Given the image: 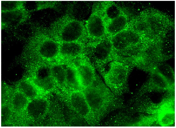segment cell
Instances as JSON below:
<instances>
[{
  "instance_id": "obj_16",
  "label": "cell",
  "mask_w": 176,
  "mask_h": 128,
  "mask_svg": "<svg viewBox=\"0 0 176 128\" xmlns=\"http://www.w3.org/2000/svg\"><path fill=\"white\" fill-rule=\"evenodd\" d=\"M48 106V103L46 99L37 97L30 101L25 110L30 117L37 119L45 114Z\"/></svg>"
},
{
  "instance_id": "obj_23",
  "label": "cell",
  "mask_w": 176,
  "mask_h": 128,
  "mask_svg": "<svg viewBox=\"0 0 176 128\" xmlns=\"http://www.w3.org/2000/svg\"><path fill=\"white\" fill-rule=\"evenodd\" d=\"M30 100L23 94L17 90L13 93L11 96V108L15 112L21 113L25 110Z\"/></svg>"
},
{
  "instance_id": "obj_1",
  "label": "cell",
  "mask_w": 176,
  "mask_h": 128,
  "mask_svg": "<svg viewBox=\"0 0 176 128\" xmlns=\"http://www.w3.org/2000/svg\"><path fill=\"white\" fill-rule=\"evenodd\" d=\"M110 38L114 60L129 65L144 51L156 39L148 38L128 26Z\"/></svg>"
},
{
  "instance_id": "obj_3",
  "label": "cell",
  "mask_w": 176,
  "mask_h": 128,
  "mask_svg": "<svg viewBox=\"0 0 176 128\" xmlns=\"http://www.w3.org/2000/svg\"><path fill=\"white\" fill-rule=\"evenodd\" d=\"M82 91L97 122L119 104L117 96L97 75L93 83Z\"/></svg>"
},
{
  "instance_id": "obj_6",
  "label": "cell",
  "mask_w": 176,
  "mask_h": 128,
  "mask_svg": "<svg viewBox=\"0 0 176 128\" xmlns=\"http://www.w3.org/2000/svg\"><path fill=\"white\" fill-rule=\"evenodd\" d=\"M132 66L116 60L110 63L105 71L103 78L105 83L116 96H119L128 90V79Z\"/></svg>"
},
{
  "instance_id": "obj_11",
  "label": "cell",
  "mask_w": 176,
  "mask_h": 128,
  "mask_svg": "<svg viewBox=\"0 0 176 128\" xmlns=\"http://www.w3.org/2000/svg\"><path fill=\"white\" fill-rule=\"evenodd\" d=\"M156 66L149 71L150 72L149 78L140 89V93L153 91H171L175 87L159 71Z\"/></svg>"
},
{
  "instance_id": "obj_8",
  "label": "cell",
  "mask_w": 176,
  "mask_h": 128,
  "mask_svg": "<svg viewBox=\"0 0 176 128\" xmlns=\"http://www.w3.org/2000/svg\"><path fill=\"white\" fill-rule=\"evenodd\" d=\"M85 27L87 35L92 39L99 40L107 36L103 15L102 1L93 2L91 13Z\"/></svg>"
},
{
  "instance_id": "obj_14",
  "label": "cell",
  "mask_w": 176,
  "mask_h": 128,
  "mask_svg": "<svg viewBox=\"0 0 176 128\" xmlns=\"http://www.w3.org/2000/svg\"><path fill=\"white\" fill-rule=\"evenodd\" d=\"M59 43V57L67 60H74L81 56L84 50V46L81 42Z\"/></svg>"
},
{
  "instance_id": "obj_5",
  "label": "cell",
  "mask_w": 176,
  "mask_h": 128,
  "mask_svg": "<svg viewBox=\"0 0 176 128\" xmlns=\"http://www.w3.org/2000/svg\"><path fill=\"white\" fill-rule=\"evenodd\" d=\"M50 31L59 42H79L87 35L83 21L76 19L66 13L51 25Z\"/></svg>"
},
{
  "instance_id": "obj_4",
  "label": "cell",
  "mask_w": 176,
  "mask_h": 128,
  "mask_svg": "<svg viewBox=\"0 0 176 128\" xmlns=\"http://www.w3.org/2000/svg\"><path fill=\"white\" fill-rule=\"evenodd\" d=\"M174 54V40L170 38L167 34L155 39L144 51L131 61L130 65L149 71Z\"/></svg>"
},
{
  "instance_id": "obj_2",
  "label": "cell",
  "mask_w": 176,
  "mask_h": 128,
  "mask_svg": "<svg viewBox=\"0 0 176 128\" xmlns=\"http://www.w3.org/2000/svg\"><path fill=\"white\" fill-rule=\"evenodd\" d=\"M128 26L148 38L153 39L174 30L175 22L165 13L149 8L143 10L129 21Z\"/></svg>"
},
{
  "instance_id": "obj_26",
  "label": "cell",
  "mask_w": 176,
  "mask_h": 128,
  "mask_svg": "<svg viewBox=\"0 0 176 128\" xmlns=\"http://www.w3.org/2000/svg\"><path fill=\"white\" fill-rule=\"evenodd\" d=\"M156 66L159 71L166 78L171 85L175 87V75L171 67L167 64L161 63L158 64Z\"/></svg>"
},
{
  "instance_id": "obj_22",
  "label": "cell",
  "mask_w": 176,
  "mask_h": 128,
  "mask_svg": "<svg viewBox=\"0 0 176 128\" xmlns=\"http://www.w3.org/2000/svg\"><path fill=\"white\" fill-rule=\"evenodd\" d=\"M66 64L56 63L52 65L50 68L51 75L57 85L62 88H66Z\"/></svg>"
},
{
  "instance_id": "obj_12",
  "label": "cell",
  "mask_w": 176,
  "mask_h": 128,
  "mask_svg": "<svg viewBox=\"0 0 176 128\" xmlns=\"http://www.w3.org/2000/svg\"><path fill=\"white\" fill-rule=\"evenodd\" d=\"M74 60L73 63L76 67L83 90L93 83L97 74L93 65L86 58H80V57Z\"/></svg>"
},
{
  "instance_id": "obj_15",
  "label": "cell",
  "mask_w": 176,
  "mask_h": 128,
  "mask_svg": "<svg viewBox=\"0 0 176 128\" xmlns=\"http://www.w3.org/2000/svg\"><path fill=\"white\" fill-rule=\"evenodd\" d=\"M92 2L88 1H72L68 6L66 13L73 18L83 21L92 10Z\"/></svg>"
},
{
  "instance_id": "obj_21",
  "label": "cell",
  "mask_w": 176,
  "mask_h": 128,
  "mask_svg": "<svg viewBox=\"0 0 176 128\" xmlns=\"http://www.w3.org/2000/svg\"><path fill=\"white\" fill-rule=\"evenodd\" d=\"M39 90L48 92L54 90L57 84L51 74L45 76H36L31 80Z\"/></svg>"
},
{
  "instance_id": "obj_10",
  "label": "cell",
  "mask_w": 176,
  "mask_h": 128,
  "mask_svg": "<svg viewBox=\"0 0 176 128\" xmlns=\"http://www.w3.org/2000/svg\"><path fill=\"white\" fill-rule=\"evenodd\" d=\"M92 44L90 56L97 66H102L114 60V52L110 37L98 40Z\"/></svg>"
},
{
  "instance_id": "obj_13",
  "label": "cell",
  "mask_w": 176,
  "mask_h": 128,
  "mask_svg": "<svg viewBox=\"0 0 176 128\" xmlns=\"http://www.w3.org/2000/svg\"><path fill=\"white\" fill-rule=\"evenodd\" d=\"M2 30L17 27L29 19L30 12L25 8L9 11L1 12Z\"/></svg>"
},
{
  "instance_id": "obj_25",
  "label": "cell",
  "mask_w": 176,
  "mask_h": 128,
  "mask_svg": "<svg viewBox=\"0 0 176 128\" xmlns=\"http://www.w3.org/2000/svg\"><path fill=\"white\" fill-rule=\"evenodd\" d=\"M25 1H1V12L16 10L25 7Z\"/></svg>"
},
{
  "instance_id": "obj_18",
  "label": "cell",
  "mask_w": 176,
  "mask_h": 128,
  "mask_svg": "<svg viewBox=\"0 0 176 128\" xmlns=\"http://www.w3.org/2000/svg\"><path fill=\"white\" fill-rule=\"evenodd\" d=\"M129 21L128 15L124 11L119 16L106 24L107 36L110 37L123 30L127 27Z\"/></svg>"
},
{
  "instance_id": "obj_9",
  "label": "cell",
  "mask_w": 176,
  "mask_h": 128,
  "mask_svg": "<svg viewBox=\"0 0 176 128\" xmlns=\"http://www.w3.org/2000/svg\"><path fill=\"white\" fill-rule=\"evenodd\" d=\"M67 99L72 109L88 124L97 122L82 91H69Z\"/></svg>"
},
{
  "instance_id": "obj_17",
  "label": "cell",
  "mask_w": 176,
  "mask_h": 128,
  "mask_svg": "<svg viewBox=\"0 0 176 128\" xmlns=\"http://www.w3.org/2000/svg\"><path fill=\"white\" fill-rule=\"evenodd\" d=\"M162 105L158 111L157 119L162 127H168L173 124L175 121L174 106L172 100L168 101Z\"/></svg>"
},
{
  "instance_id": "obj_28",
  "label": "cell",
  "mask_w": 176,
  "mask_h": 128,
  "mask_svg": "<svg viewBox=\"0 0 176 128\" xmlns=\"http://www.w3.org/2000/svg\"><path fill=\"white\" fill-rule=\"evenodd\" d=\"M12 115V111L10 107L4 105L1 107V124H4L10 119Z\"/></svg>"
},
{
  "instance_id": "obj_20",
  "label": "cell",
  "mask_w": 176,
  "mask_h": 128,
  "mask_svg": "<svg viewBox=\"0 0 176 128\" xmlns=\"http://www.w3.org/2000/svg\"><path fill=\"white\" fill-rule=\"evenodd\" d=\"M102 8L105 25L124 12L119 6L113 1H102Z\"/></svg>"
},
{
  "instance_id": "obj_24",
  "label": "cell",
  "mask_w": 176,
  "mask_h": 128,
  "mask_svg": "<svg viewBox=\"0 0 176 128\" xmlns=\"http://www.w3.org/2000/svg\"><path fill=\"white\" fill-rule=\"evenodd\" d=\"M17 89L30 100L37 97L39 94L38 89L31 81H21L17 85Z\"/></svg>"
},
{
  "instance_id": "obj_27",
  "label": "cell",
  "mask_w": 176,
  "mask_h": 128,
  "mask_svg": "<svg viewBox=\"0 0 176 128\" xmlns=\"http://www.w3.org/2000/svg\"><path fill=\"white\" fill-rule=\"evenodd\" d=\"M37 3L36 10H40L48 8H56L59 1H38Z\"/></svg>"
},
{
  "instance_id": "obj_7",
  "label": "cell",
  "mask_w": 176,
  "mask_h": 128,
  "mask_svg": "<svg viewBox=\"0 0 176 128\" xmlns=\"http://www.w3.org/2000/svg\"><path fill=\"white\" fill-rule=\"evenodd\" d=\"M37 35L31 44V49L36 55L47 61L55 59L59 57V43L37 29Z\"/></svg>"
},
{
  "instance_id": "obj_19",
  "label": "cell",
  "mask_w": 176,
  "mask_h": 128,
  "mask_svg": "<svg viewBox=\"0 0 176 128\" xmlns=\"http://www.w3.org/2000/svg\"><path fill=\"white\" fill-rule=\"evenodd\" d=\"M65 84L69 91L83 90L76 67L73 62L66 64Z\"/></svg>"
}]
</instances>
